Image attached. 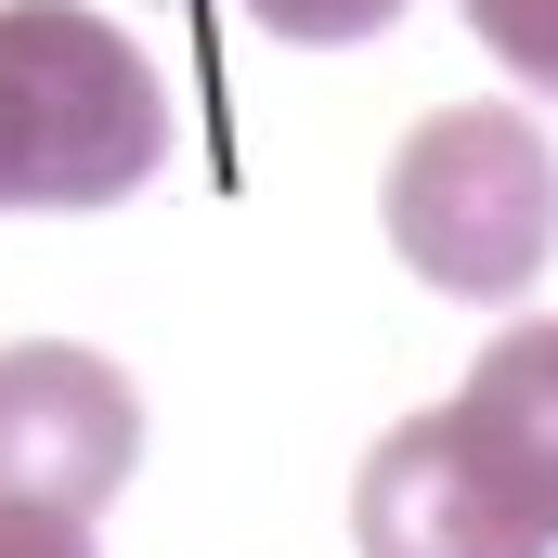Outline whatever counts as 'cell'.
I'll return each mask as SVG.
<instances>
[{
    "label": "cell",
    "mask_w": 558,
    "mask_h": 558,
    "mask_svg": "<svg viewBox=\"0 0 558 558\" xmlns=\"http://www.w3.org/2000/svg\"><path fill=\"white\" fill-rule=\"evenodd\" d=\"M364 558H558V325H507L441 416L390 428L351 494Z\"/></svg>",
    "instance_id": "1"
},
{
    "label": "cell",
    "mask_w": 558,
    "mask_h": 558,
    "mask_svg": "<svg viewBox=\"0 0 558 558\" xmlns=\"http://www.w3.org/2000/svg\"><path fill=\"white\" fill-rule=\"evenodd\" d=\"M143 454V403L131 377L78 338H13L0 351V507L39 520H92Z\"/></svg>",
    "instance_id": "4"
},
{
    "label": "cell",
    "mask_w": 558,
    "mask_h": 558,
    "mask_svg": "<svg viewBox=\"0 0 558 558\" xmlns=\"http://www.w3.org/2000/svg\"><path fill=\"white\" fill-rule=\"evenodd\" d=\"M0 558H92V520H39V507H0Z\"/></svg>",
    "instance_id": "7"
},
{
    "label": "cell",
    "mask_w": 558,
    "mask_h": 558,
    "mask_svg": "<svg viewBox=\"0 0 558 558\" xmlns=\"http://www.w3.org/2000/svg\"><path fill=\"white\" fill-rule=\"evenodd\" d=\"M247 13H260L274 39H377L403 0H247Z\"/></svg>",
    "instance_id": "6"
},
{
    "label": "cell",
    "mask_w": 558,
    "mask_h": 558,
    "mask_svg": "<svg viewBox=\"0 0 558 558\" xmlns=\"http://www.w3.org/2000/svg\"><path fill=\"white\" fill-rule=\"evenodd\" d=\"M390 247L441 299H520L558 247V156L520 105H441L390 156Z\"/></svg>",
    "instance_id": "3"
},
{
    "label": "cell",
    "mask_w": 558,
    "mask_h": 558,
    "mask_svg": "<svg viewBox=\"0 0 558 558\" xmlns=\"http://www.w3.org/2000/svg\"><path fill=\"white\" fill-rule=\"evenodd\" d=\"M468 26H481V52L507 65V78H533V92H558V0H454Z\"/></svg>",
    "instance_id": "5"
},
{
    "label": "cell",
    "mask_w": 558,
    "mask_h": 558,
    "mask_svg": "<svg viewBox=\"0 0 558 558\" xmlns=\"http://www.w3.org/2000/svg\"><path fill=\"white\" fill-rule=\"evenodd\" d=\"M169 156V92L92 0H0V208H118Z\"/></svg>",
    "instance_id": "2"
}]
</instances>
